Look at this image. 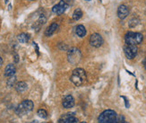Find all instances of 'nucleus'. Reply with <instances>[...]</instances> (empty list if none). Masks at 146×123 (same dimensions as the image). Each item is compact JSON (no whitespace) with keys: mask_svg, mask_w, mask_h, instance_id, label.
I'll return each mask as SVG.
<instances>
[{"mask_svg":"<svg viewBox=\"0 0 146 123\" xmlns=\"http://www.w3.org/2000/svg\"><path fill=\"white\" fill-rule=\"evenodd\" d=\"M71 81L76 86H81L86 81V73L82 68H75L70 77Z\"/></svg>","mask_w":146,"mask_h":123,"instance_id":"obj_1","label":"nucleus"},{"mask_svg":"<svg viewBox=\"0 0 146 123\" xmlns=\"http://www.w3.org/2000/svg\"><path fill=\"white\" fill-rule=\"evenodd\" d=\"M123 121H125V118H124V116H122V115H119V116H117V115L116 120H115V121H114L113 123H122Z\"/></svg>","mask_w":146,"mask_h":123,"instance_id":"obj_19","label":"nucleus"},{"mask_svg":"<svg viewBox=\"0 0 146 123\" xmlns=\"http://www.w3.org/2000/svg\"><path fill=\"white\" fill-rule=\"evenodd\" d=\"M145 68H146V66H145Z\"/></svg>","mask_w":146,"mask_h":123,"instance_id":"obj_28","label":"nucleus"},{"mask_svg":"<svg viewBox=\"0 0 146 123\" xmlns=\"http://www.w3.org/2000/svg\"><path fill=\"white\" fill-rule=\"evenodd\" d=\"M90 44L94 48H100L103 43V39L100 34L99 33H93L90 37Z\"/></svg>","mask_w":146,"mask_h":123,"instance_id":"obj_7","label":"nucleus"},{"mask_svg":"<svg viewBox=\"0 0 146 123\" xmlns=\"http://www.w3.org/2000/svg\"><path fill=\"white\" fill-rule=\"evenodd\" d=\"M31 1H33V0H31Z\"/></svg>","mask_w":146,"mask_h":123,"instance_id":"obj_27","label":"nucleus"},{"mask_svg":"<svg viewBox=\"0 0 146 123\" xmlns=\"http://www.w3.org/2000/svg\"><path fill=\"white\" fill-rule=\"evenodd\" d=\"M74 105V99L72 95H66L63 100V106L66 109L72 108Z\"/></svg>","mask_w":146,"mask_h":123,"instance_id":"obj_11","label":"nucleus"},{"mask_svg":"<svg viewBox=\"0 0 146 123\" xmlns=\"http://www.w3.org/2000/svg\"><path fill=\"white\" fill-rule=\"evenodd\" d=\"M82 10L79 9V8H77L76 10H74V14H73V20L78 21L79 19L82 18Z\"/></svg>","mask_w":146,"mask_h":123,"instance_id":"obj_17","label":"nucleus"},{"mask_svg":"<svg viewBox=\"0 0 146 123\" xmlns=\"http://www.w3.org/2000/svg\"><path fill=\"white\" fill-rule=\"evenodd\" d=\"M31 123H38V121H37V120H33Z\"/></svg>","mask_w":146,"mask_h":123,"instance_id":"obj_22","label":"nucleus"},{"mask_svg":"<svg viewBox=\"0 0 146 123\" xmlns=\"http://www.w3.org/2000/svg\"><path fill=\"white\" fill-rule=\"evenodd\" d=\"M58 28V23H51L48 26V28L46 30V31H45V35L46 36H48V37H49V36H51L53 33H55V31H56V29Z\"/></svg>","mask_w":146,"mask_h":123,"instance_id":"obj_13","label":"nucleus"},{"mask_svg":"<svg viewBox=\"0 0 146 123\" xmlns=\"http://www.w3.org/2000/svg\"><path fill=\"white\" fill-rule=\"evenodd\" d=\"M86 32H87L86 29L84 25L80 24V25H77V26L75 27V33L77 34V36L80 38H84L86 35Z\"/></svg>","mask_w":146,"mask_h":123,"instance_id":"obj_14","label":"nucleus"},{"mask_svg":"<svg viewBox=\"0 0 146 123\" xmlns=\"http://www.w3.org/2000/svg\"><path fill=\"white\" fill-rule=\"evenodd\" d=\"M86 1H91V0H86Z\"/></svg>","mask_w":146,"mask_h":123,"instance_id":"obj_26","label":"nucleus"},{"mask_svg":"<svg viewBox=\"0 0 146 123\" xmlns=\"http://www.w3.org/2000/svg\"><path fill=\"white\" fill-rule=\"evenodd\" d=\"M81 59V52L78 49H72L68 52V60L72 64L77 63Z\"/></svg>","mask_w":146,"mask_h":123,"instance_id":"obj_6","label":"nucleus"},{"mask_svg":"<svg viewBox=\"0 0 146 123\" xmlns=\"http://www.w3.org/2000/svg\"><path fill=\"white\" fill-rule=\"evenodd\" d=\"M37 114H38V116H39V117H40L42 119H46L48 117L47 112L45 111V110H43V109L39 110V111H38V112H37Z\"/></svg>","mask_w":146,"mask_h":123,"instance_id":"obj_18","label":"nucleus"},{"mask_svg":"<svg viewBox=\"0 0 146 123\" xmlns=\"http://www.w3.org/2000/svg\"><path fill=\"white\" fill-rule=\"evenodd\" d=\"M33 107H34V104L33 102L31 100H25L23 102H21L16 108V113L20 116L25 115L33 111Z\"/></svg>","mask_w":146,"mask_h":123,"instance_id":"obj_3","label":"nucleus"},{"mask_svg":"<svg viewBox=\"0 0 146 123\" xmlns=\"http://www.w3.org/2000/svg\"><path fill=\"white\" fill-rule=\"evenodd\" d=\"M27 88H28V86H27V84L25 82H19V83L16 84V86H15L16 91L19 92V93L25 92L27 90Z\"/></svg>","mask_w":146,"mask_h":123,"instance_id":"obj_15","label":"nucleus"},{"mask_svg":"<svg viewBox=\"0 0 146 123\" xmlns=\"http://www.w3.org/2000/svg\"><path fill=\"white\" fill-rule=\"evenodd\" d=\"M29 38H30L29 35L26 33H21V34H19L17 37L18 41L21 43H27L29 41Z\"/></svg>","mask_w":146,"mask_h":123,"instance_id":"obj_16","label":"nucleus"},{"mask_svg":"<svg viewBox=\"0 0 146 123\" xmlns=\"http://www.w3.org/2000/svg\"><path fill=\"white\" fill-rule=\"evenodd\" d=\"M129 15V9L126 5H121L118 6V9H117V16L123 20V19L126 18Z\"/></svg>","mask_w":146,"mask_h":123,"instance_id":"obj_10","label":"nucleus"},{"mask_svg":"<svg viewBox=\"0 0 146 123\" xmlns=\"http://www.w3.org/2000/svg\"><path fill=\"white\" fill-rule=\"evenodd\" d=\"M66 8H67V4L64 0H61L58 4L55 5L52 7V13L56 15H60L66 10Z\"/></svg>","mask_w":146,"mask_h":123,"instance_id":"obj_8","label":"nucleus"},{"mask_svg":"<svg viewBox=\"0 0 146 123\" xmlns=\"http://www.w3.org/2000/svg\"><path fill=\"white\" fill-rule=\"evenodd\" d=\"M124 52L125 57L128 59H133L137 54V47L136 45H127L124 47Z\"/></svg>","mask_w":146,"mask_h":123,"instance_id":"obj_5","label":"nucleus"},{"mask_svg":"<svg viewBox=\"0 0 146 123\" xmlns=\"http://www.w3.org/2000/svg\"><path fill=\"white\" fill-rule=\"evenodd\" d=\"M15 81H16V77L15 76H11V78L8 80V82H7V85H8V86H14V84L15 83Z\"/></svg>","mask_w":146,"mask_h":123,"instance_id":"obj_20","label":"nucleus"},{"mask_svg":"<svg viewBox=\"0 0 146 123\" xmlns=\"http://www.w3.org/2000/svg\"><path fill=\"white\" fill-rule=\"evenodd\" d=\"M81 123H86V122H85V121H84V122H81Z\"/></svg>","mask_w":146,"mask_h":123,"instance_id":"obj_25","label":"nucleus"},{"mask_svg":"<svg viewBox=\"0 0 146 123\" xmlns=\"http://www.w3.org/2000/svg\"><path fill=\"white\" fill-rule=\"evenodd\" d=\"M15 72H16V68L15 67V65L8 64L7 66L5 67V76H7V77H11L13 76H15Z\"/></svg>","mask_w":146,"mask_h":123,"instance_id":"obj_12","label":"nucleus"},{"mask_svg":"<svg viewBox=\"0 0 146 123\" xmlns=\"http://www.w3.org/2000/svg\"><path fill=\"white\" fill-rule=\"evenodd\" d=\"M76 122H77V119L74 116V113L64 114L58 121V123H76Z\"/></svg>","mask_w":146,"mask_h":123,"instance_id":"obj_9","label":"nucleus"},{"mask_svg":"<svg viewBox=\"0 0 146 123\" xmlns=\"http://www.w3.org/2000/svg\"><path fill=\"white\" fill-rule=\"evenodd\" d=\"M143 41V35L140 32L129 31L125 35V43L127 45H137Z\"/></svg>","mask_w":146,"mask_h":123,"instance_id":"obj_4","label":"nucleus"},{"mask_svg":"<svg viewBox=\"0 0 146 123\" xmlns=\"http://www.w3.org/2000/svg\"><path fill=\"white\" fill-rule=\"evenodd\" d=\"M117 113L113 110H106L101 112L98 118L99 123H113L116 120Z\"/></svg>","mask_w":146,"mask_h":123,"instance_id":"obj_2","label":"nucleus"},{"mask_svg":"<svg viewBox=\"0 0 146 123\" xmlns=\"http://www.w3.org/2000/svg\"><path fill=\"white\" fill-rule=\"evenodd\" d=\"M2 64H3V59H2V57H0V67L2 66Z\"/></svg>","mask_w":146,"mask_h":123,"instance_id":"obj_21","label":"nucleus"},{"mask_svg":"<svg viewBox=\"0 0 146 123\" xmlns=\"http://www.w3.org/2000/svg\"><path fill=\"white\" fill-rule=\"evenodd\" d=\"M5 1L6 3H7V2H8V0H5Z\"/></svg>","mask_w":146,"mask_h":123,"instance_id":"obj_24","label":"nucleus"},{"mask_svg":"<svg viewBox=\"0 0 146 123\" xmlns=\"http://www.w3.org/2000/svg\"><path fill=\"white\" fill-rule=\"evenodd\" d=\"M122 123H129V122H126V121H125H125H123V122H122Z\"/></svg>","mask_w":146,"mask_h":123,"instance_id":"obj_23","label":"nucleus"}]
</instances>
